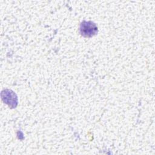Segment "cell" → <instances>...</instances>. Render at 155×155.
Returning a JSON list of instances; mask_svg holds the SVG:
<instances>
[{"label": "cell", "instance_id": "obj_1", "mask_svg": "<svg viewBox=\"0 0 155 155\" xmlns=\"http://www.w3.org/2000/svg\"><path fill=\"white\" fill-rule=\"evenodd\" d=\"M80 31L82 35L86 37H90L97 33V27L92 22L84 21L81 24Z\"/></svg>", "mask_w": 155, "mask_h": 155}]
</instances>
